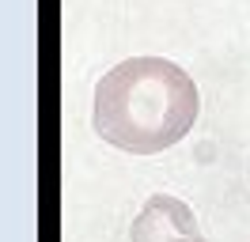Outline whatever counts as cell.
Here are the masks:
<instances>
[{
  "mask_svg": "<svg viewBox=\"0 0 250 242\" xmlns=\"http://www.w3.org/2000/svg\"><path fill=\"white\" fill-rule=\"evenodd\" d=\"M129 242H205V235L186 201L152 193L129 227Z\"/></svg>",
  "mask_w": 250,
  "mask_h": 242,
  "instance_id": "7a4b0ae2",
  "label": "cell"
},
{
  "mask_svg": "<svg viewBox=\"0 0 250 242\" xmlns=\"http://www.w3.org/2000/svg\"><path fill=\"white\" fill-rule=\"evenodd\" d=\"M201 91L167 57H129L95 83L91 125L110 148L159 155L193 129Z\"/></svg>",
  "mask_w": 250,
  "mask_h": 242,
  "instance_id": "6da1fadb",
  "label": "cell"
}]
</instances>
